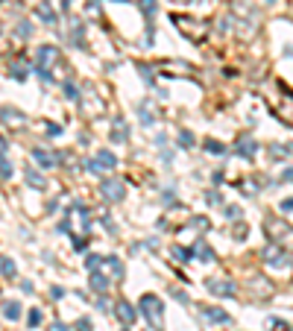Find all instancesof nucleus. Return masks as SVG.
Returning <instances> with one entry per match:
<instances>
[{
	"instance_id": "obj_1",
	"label": "nucleus",
	"mask_w": 293,
	"mask_h": 331,
	"mask_svg": "<svg viewBox=\"0 0 293 331\" xmlns=\"http://www.w3.org/2000/svg\"><path fill=\"white\" fill-rule=\"evenodd\" d=\"M138 308H141V317H144V320H147L156 331L164 329V323H162V320H164V302L156 296V293H144L141 302H138Z\"/></svg>"
},
{
	"instance_id": "obj_2",
	"label": "nucleus",
	"mask_w": 293,
	"mask_h": 331,
	"mask_svg": "<svg viewBox=\"0 0 293 331\" xmlns=\"http://www.w3.org/2000/svg\"><path fill=\"white\" fill-rule=\"evenodd\" d=\"M100 194H103L106 202H123V197H126V182L117 179V176H109V179L100 182Z\"/></svg>"
},
{
	"instance_id": "obj_3",
	"label": "nucleus",
	"mask_w": 293,
	"mask_h": 331,
	"mask_svg": "<svg viewBox=\"0 0 293 331\" xmlns=\"http://www.w3.org/2000/svg\"><path fill=\"white\" fill-rule=\"evenodd\" d=\"M261 258L270 267H291V252L282 249V243H267V246L261 249Z\"/></svg>"
},
{
	"instance_id": "obj_4",
	"label": "nucleus",
	"mask_w": 293,
	"mask_h": 331,
	"mask_svg": "<svg viewBox=\"0 0 293 331\" xmlns=\"http://www.w3.org/2000/svg\"><path fill=\"white\" fill-rule=\"evenodd\" d=\"M264 232H267V237H270V243H282L285 237H291V226L270 214V217L264 220Z\"/></svg>"
},
{
	"instance_id": "obj_5",
	"label": "nucleus",
	"mask_w": 293,
	"mask_h": 331,
	"mask_svg": "<svg viewBox=\"0 0 293 331\" xmlns=\"http://www.w3.org/2000/svg\"><path fill=\"white\" fill-rule=\"evenodd\" d=\"M117 167V156L112 153V150H97L94 153V159L88 162V170L91 173H100V170H115Z\"/></svg>"
},
{
	"instance_id": "obj_6",
	"label": "nucleus",
	"mask_w": 293,
	"mask_h": 331,
	"mask_svg": "<svg viewBox=\"0 0 293 331\" xmlns=\"http://www.w3.org/2000/svg\"><path fill=\"white\" fill-rule=\"evenodd\" d=\"M0 120H3L6 126L18 129V126H24V123H27V114H24L21 109H15V106H0Z\"/></svg>"
},
{
	"instance_id": "obj_7",
	"label": "nucleus",
	"mask_w": 293,
	"mask_h": 331,
	"mask_svg": "<svg viewBox=\"0 0 293 331\" xmlns=\"http://www.w3.org/2000/svg\"><path fill=\"white\" fill-rule=\"evenodd\" d=\"M56 62H59V50H56L53 44H44V47H38L35 67H41V70H50V65H56Z\"/></svg>"
},
{
	"instance_id": "obj_8",
	"label": "nucleus",
	"mask_w": 293,
	"mask_h": 331,
	"mask_svg": "<svg viewBox=\"0 0 293 331\" xmlns=\"http://www.w3.org/2000/svg\"><path fill=\"white\" fill-rule=\"evenodd\" d=\"M205 290L208 293H214V296H220V299H232L234 293H237V287L232 284V281H223V278H217V281H205Z\"/></svg>"
},
{
	"instance_id": "obj_9",
	"label": "nucleus",
	"mask_w": 293,
	"mask_h": 331,
	"mask_svg": "<svg viewBox=\"0 0 293 331\" xmlns=\"http://www.w3.org/2000/svg\"><path fill=\"white\" fill-rule=\"evenodd\" d=\"M138 117H141L144 126H153V123L159 120V106H156L153 100H141V103H138Z\"/></svg>"
},
{
	"instance_id": "obj_10",
	"label": "nucleus",
	"mask_w": 293,
	"mask_h": 331,
	"mask_svg": "<svg viewBox=\"0 0 293 331\" xmlns=\"http://www.w3.org/2000/svg\"><path fill=\"white\" fill-rule=\"evenodd\" d=\"M199 317L205 323H211V326H229L232 323V317L226 311H220V308H199Z\"/></svg>"
},
{
	"instance_id": "obj_11",
	"label": "nucleus",
	"mask_w": 293,
	"mask_h": 331,
	"mask_svg": "<svg viewBox=\"0 0 293 331\" xmlns=\"http://www.w3.org/2000/svg\"><path fill=\"white\" fill-rule=\"evenodd\" d=\"M115 314H117V320H120L123 326H132V323L138 320V308H135V305H129L126 299H120V302L115 305Z\"/></svg>"
},
{
	"instance_id": "obj_12",
	"label": "nucleus",
	"mask_w": 293,
	"mask_h": 331,
	"mask_svg": "<svg viewBox=\"0 0 293 331\" xmlns=\"http://www.w3.org/2000/svg\"><path fill=\"white\" fill-rule=\"evenodd\" d=\"M255 150H258V144H255V138H252V135H243V138L237 141V147H234V153H237V156H243V159H252V156H255Z\"/></svg>"
},
{
	"instance_id": "obj_13",
	"label": "nucleus",
	"mask_w": 293,
	"mask_h": 331,
	"mask_svg": "<svg viewBox=\"0 0 293 331\" xmlns=\"http://www.w3.org/2000/svg\"><path fill=\"white\" fill-rule=\"evenodd\" d=\"M24 182H27L30 188H35V191H47V179H44L38 170H33V167L24 170Z\"/></svg>"
},
{
	"instance_id": "obj_14",
	"label": "nucleus",
	"mask_w": 293,
	"mask_h": 331,
	"mask_svg": "<svg viewBox=\"0 0 293 331\" xmlns=\"http://www.w3.org/2000/svg\"><path fill=\"white\" fill-rule=\"evenodd\" d=\"M191 252H194V255L199 258V261H202V264L214 261V252H211V246L205 243V237H196V243H194V249H191Z\"/></svg>"
},
{
	"instance_id": "obj_15",
	"label": "nucleus",
	"mask_w": 293,
	"mask_h": 331,
	"mask_svg": "<svg viewBox=\"0 0 293 331\" xmlns=\"http://www.w3.org/2000/svg\"><path fill=\"white\" fill-rule=\"evenodd\" d=\"M33 159L38 162V167H44V170L56 167V156H53V153H47V150H41V147H35V150H33Z\"/></svg>"
},
{
	"instance_id": "obj_16",
	"label": "nucleus",
	"mask_w": 293,
	"mask_h": 331,
	"mask_svg": "<svg viewBox=\"0 0 293 331\" xmlns=\"http://www.w3.org/2000/svg\"><path fill=\"white\" fill-rule=\"evenodd\" d=\"M112 141H115V144H126V141H129V126H126L120 117H117L115 126H112Z\"/></svg>"
},
{
	"instance_id": "obj_17",
	"label": "nucleus",
	"mask_w": 293,
	"mask_h": 331,
	"mask_svg": "<svg viewBox=\"0 0 293 331\" xmlns=\"http://www.w3.org/2000/svg\"><path fill=\"white\" fill-rule=\"evenodd\" d=\"M88 284H91V290H97V293H106V290H109V278H106L100 270L91 273V281H88Z\"/></svg>"
},
{
	"instance_id": "obj_18",
	"label": "nucleus",
	"mask_w": 293,
	"mask_h": 331,
	"mask_svg": "<svg viewBox=\"0 0 293 331\" xmlns=\"http://www.w3.org/2000/svg\"><path fill=\"white\" fill-rule=\"evenodd\" d=\"M106 267H109V273L115 276V278H123V261L117 258V255H109V258H103Z\"/></svg>"
},
{
	"instance_id": "obj_19",
	"label": "nucleus",
	"mask_w": 293,
	"mask_h": 331,
	"mask_svg": "<svg viewBox=\"0 0 293 331\" xmlns=\"http://www.w3.org/2000/svg\"><path fill=\"white\" fill-rule=\"evenodd\" d=\"M138 6H141V12L147 15V24L153 27V18H156V12H159V3H156V0H138Z\"/></svg>"
},
{
	"instance_id": "obj_20",
	"label": "nucleus",
	"mask_w": 293,
	"mask_h": 331,
	"mask_svg": "<svg viewBox=\"0 0 293 331\" xmlns=\"http://www.w3.org/2000/svg\"><path fill=\"white\" fill-rule=\"evenodd\" d=\"M0 276L3 278H15L18 276V267H15L12 258H0Z\"/></svg>"
},
{
	"instance_id": "obj_21",
	"label": "nucleus",
	"mask_w": 293,
	"mask_h": 331,
	"mask_svg": "<svg viewBox=\"0 0 293 331\" xmlns=\"http://www.w3.org/2000/svg\"><path fill=\"white\" fill-rule=\"evenodd\" d=\"M3 317L6 320H21V302H6L3 305Z\"/></svg>"
},
{
	"instance_id": "obj_22",
	"label": "nucleus",
	"mask_w": 293,
	"mask_h": 331,
	"mask_svg": "<svg viewBox=\"0 0 293 331\" xmlns=\"http://www.w3.org/2000/svg\"><path fill=\"white\" fill-rule=\"evenodd\" d=\"M170 252H173V258H176L179 264H188V261L194 258V252H191V249H185V246H173Z\"/></svg>"
},
{
	"instance_id": "obj_23",
	"label": "nucleus",
	"mask_w": 293,
	"mask_h": 331,
	"mask_svg": "<svg viewBox=\"0 0 293 331\" xmlns=\"http://www.w3.org/2000/svg\"><path fill=\"white\" fill-rule=\"evenodd\" d=\"M38 18H41L44 24H50V27L56 24V12H53L50 6H38Z\"/></svg>"
},
{
	"instance_id": "obj_24",
	"label": "nucleus",
	"mask_w": 293,
	"mask_h": 331,
	"mask_svg": "<svg viewBox=\"0 0 293 331\" xmlns=\"http://www.w3.org/2000/svg\"><path fill=\"white\" fill-rule=\"evenodd\" d=\"M205 153H211V156H226V147L220 144V141H205Z\"/></svg>"
},
{
	"instance_id": "obj_25",
	"label": "nucleus",
	"mask_w": 293,
	"mask_h": 331,
	"mask_svg": "<svg viewBox=\"0 0 293 331\" xmlns=\"http://www.w3.org/2000/svg\"><path fill=\"white\" fill-rule=\"evenodd\" d=\"M194 132H188V129H182V132H179V147H182V150H191V147H194Z\"/></svg>"
},
{
	"instance_id": "obj_26",
	"label": "nucleus",
	"mask_w": 293,
	"mask_h": 331,
	"mask_svg": "<svg viewBox=\"0 0 293 331\" xmlns=\"http://www.w3.org/2000/svg\"><path fill=\"white\" fill-rule=\"evenodd\" d=\"M15 35H18V38H24V41H27V38H30V35H33V24H30V21H21V24H18V30H15Z\"/></svg>"
},
{
	"instance_id": "obj_27",
	"label": "nucleus",
	"mask_w": 293,
	"mask_h": 331,
	"mask_svg": "<svg viewBox=\"0 0 293 331\" xmlns=\"http://www.w3.org/2000/svg\"><path fill=\"white\" fill-rule=\"evenodd\" d=\"M252 284H255V293L261 290V296H270V293H273V287H270V281H267V278H255Z\"/></svg>"
},
{
	"instance_id": "obj_28",
	"label": "nucleus",
	"mask_w": 293,
	"mask_h": 331,
	"mask_svg": "<svg viewBox=\"0 0 293 331\" xmlns=\"http://www.w3.org/2000/svg\"><path fill=\"white\" fill-rule=\"evenodd\" d=\"M85 267H88L91 273H94V270H100V267H103V255H97V252H91V255L85 258Z\"/></svg>"
},
{
	"instance_id": "obj_29",
	"label": "nucleus",
	"mask_w": 293,
	"mask_h": 331,
	"mask_svg": "<svg viewBox=\"0 0 293 331\" xmlns=\"http://www.w3.org/2000/svg\"><path fill=\"white\" fill-rule=\"evenodd\" d=\"M27 326H30V329H38V326H41V311H38V308H33V311H30Z\"/></svg>"
},
{
	"instance_id": "obj_30",
	"label": "nucleus",
	"mask_w": 293,
	"mask_h": 331,
	"mask_svg": "<svg viewBox=\"0 0 293 331\" xmlns=\"http://www.w3.org/2000/svg\"><path fill=\"white\" fill-rule=\"evenodd\" d=\"M65 94H67V100H73V103H79V88H76V85H73L70 79H67V82H65Z\"/></svg>"
},
{
	"instance_id": "obj_31",
	"label": "nucleus",
	"mask_w": 293,
	"mask_h": 331,
	"mask_svg": "<svg viewBox=\"0 0 293 331\" xmlns=\"http://www.w3.org/2000/svg\"><path fill=\"white\" fill-rule=\"evenodd\" d=\"M188 226H191V229H202V232H205L211 223H208V217H191V223H188Z\"/></svg>"
},
{
	"instance_id": "obj_32",
	"label": "nucleus",
	"mask_w": 293,
	"mask_h": 331,
	"mask_svg": "<svg viewBox=\"0 0 293 331\" xmlns=\"http://www.w3.org/2000/svg\"><path fill=\"white\" fill-rule=\"evenodd\" d=\"M12 173H15V170H12V165H9L6 159H0V179L6 182V179H12Z\"/></svg>"
},
{
	"instance_id": "obj_33",
	"label": "nucleus",
	"mask_w": 293,
	"mask_h": 331,
	"mask_svg": "<svg viewBox=\"0 0 293 331\" xmlns=\"http://www.w3.org/2000/svg\"><path fill=\"white\" fill-rule=\"evenodd\" d=\"M170 296L176 299V302H182V305H191V296H188L185 290H179V287H173V290H170Z\"/></svg>"
},
{
	"instance_id": "obj_34",
	"label": "nucleus",
	"mask_w": 293,
	"mask_h": 331,
	"mask_svg": "<svg viewBox=\"0 0 293 331\" xmlns=\"http://www.w3.org/2000/svg\"><path fill=\"white\" fill-rule=\"evenodd\" d=\"M138 70H141L144 82H147V85H153V67H150V65H138Z\"/></svg>"
},
{
	"instance_id": "obj_35",
	"label": "nucleus",
	"mask_w": 293,
	"mask_h": 331,
	"mask_svg": "<svg viewBox=\"0 0 293 331\" xmlns=\"http://www.w3.org/2000/svg\"><path fill=\"white\" fill-rule=\"evenodd\" d=\"M205 202H208V205H220V202H223L220 191H208V194H205Z\"/></svg>"
},
{
	"instance_id": "obj_36",
	"label": "nucleus",
	"mask_w": 293,
	"mask_h": 331,
	"mask_svg": "<svg viewBox=\"0 0 293 331\" xmlns=\"http://www.w3.org/2000/svg\"><path fill=\"white\" fill-rule=\"evenodd\" d=\"M76 331H94L91 320H88V317H79V320H76Z\"/></svg>"
},
{
	"instance_id": "obj_37",
	"label": "nucleus",
	"mask_w": 293,
	"mask_h": 331,
	"mask_svg": "<svg viewBox=\"0 0 293 331\" xmlns=\"http://www.w3.org/2000/svg\"><path fill=\"white\" fill-rule=\"evenodd\" d=\"M291 153V147H270V156L273 159H282V156H288Z\"/></svg>"
},
{
	"instance_id": "obj_38",
	"label": "nucleus",
	"mask_w": 293,
	"mask_h": 331,
	"mask_svg": "<svg viewBox=\"0 0 293 331\" xmlns=\"http://www.w3.org/2000/svg\"><path fill=\"white\" fill-rule=\"evenodd\" d=\"M270 326H273V331H291V323H288V320H273Z\"/></svg>"
},
{
	"instance_id": "obj_39",
	"label": "nucleus",
	"mask_w": 293,
	"mask_h": 331,
	"mask_svg": "<svg viewBox=\"0 0 293 331\" xmlns=\"http://www.w3.org/2000/svg\"><path fill=\"white\" fill-rule=\"evenodd\" d=\"M240 214H243V211H240L237 205H229V208H226V217H229V220H240Z\"/></svg>"
},
{
	"instance_id": "obj_40",
	"label": "nucleus",
	"mask_w": 293,
	"mask_h": 331,
	"mask_svg": "<svg viewBox=\"0 0 293 331\" xmlns=\"http://www.w3.org/2000/svg\"><path fill=\"white\" fill-rule=\"evenodd\" d=\"M12 76H15L18 82H24V79H27V67H12Z\"/></svg>"
},
{
	"instance_id": "obj_41",
	"label": "nucleus",
	"mask_w": 293,
	"mask_h": 331,
	"mask_svg": "<svg viewBox=\"0 0 293 331\" xmlns=\"http://www.w3.org/2000/svg\"><path fill=\"white\" fill-rule=\"evenodd\" d=\"M44 132L56 138V135H62V126H56V123H47V126H44Z\"/></svg>"
},
{
	"instance_id": "obj_42",
	"label": "nucleus",
	"mask_w": 293,
	"mask_h": 331,
	"mask_svg": "<svg viewBox=\"0 0 293 331\" xmlns=\"http://www.w3.org/2000/svg\"><path fill=\"white\" fill-rule=\"evenodd\" d=\"M35 73H38L44 82H53V73H50V70H41V67H35Z\"/></svg>"
},
{
	"instance_id": "obj_43",
	"label": "nucleus",
	"mask_w": 293,
	"mask_h": 331,
	"mask_svg": "<svg viewBox=\"0 0 293 331\" xmlns=\"http://www.w3.org/2000/svg\"><path fill=\"white\" fill-rule=\"evenodd\" d=\"M103 226H106V229H109L112 234L117 232V226H115V223H112V217H106V214H103Z\"/></svg>"
},
{
	"instance_id": "obj_44",
	"label": "nucleus",
	"mask_w": 293,
	"mask_h": 331,
	"mask_svg": "<svg viewBox=\"0 0 293 331\" xmlns=\"http://www.w3.org/2000/svg\"><path fill=\"white\" fill-rule=\"evenodd\" d=\"M237 240H246V226L237 220Z\"/></svg>"
},
{
	"instance_id": "obj_45",
	"label": "nucleus",
	"mask_w": 293,
	"mask_h": 331,
	"mask_svg": "<svg viewBox=\"0 0 293 331\" xmlns=\"http://www.w3.org/2000/svg\"><path fill=\"white\" fill-rule=\"evenodd\" d=\"M50 296H53V299H62V296H65V287H50Z\"/></svg>"
},
{
	"instance_id": "obj_46",
	"label": "nucleus",
	"mask_w": 293,
	"mask_h": 331,
	"mask_svg": "<svg viewBox=\"0 0 293 331\" xmlns=\"http://www.w3.org/2000/svg\"><path fill=\"white\" fill-rule=\"evenodd\" d=\"M85 246H88V240H85V237H76V240H73V249H85Z\"/></svg>"
},
{
	"instance_id": "obj_47",
	"label": "nucleus",
	"mask_w": 293,
	"mask_h": 331,
	"mask_svg": "<svg viewBox=\"0 0 293 331\" xmlns=\"http://www.w3.org/2000/svg\"><path fill=\"white\" fill-rule=\"evenodd\" d=\"M291 208H293V202H291V197H288L285 202H282V211H285V214H291Z\"/></svg>"
},
{
	"instance_id": "obj_48",
	"label": "nucleus",
	"mask_w": 293,
	"mask_h": 331,
	"mask_svg": "<svg viewBox=\"0 0 293 331\" xmlns=\"http://www.w3.org/2000/svg\"><path fill=\"white\" fill-rule=\"evenodd\" d=\"M6 150H9V144H6V138H0V159L6 156Z\"/></svg>"
},
{
	"instance_id": "obj_49",
	"label": "nucleus",
	"mask_w": 293,
	"mask_h": 331,
	"mask_svg": "<svg viewBox=\"0 0 293 331\" xmlns=\"http://www.w3.org/2000/svg\"><path fill=\"white\" fill-rule=\"evenodd\" d=\"M50 331H67V326H65V323H53V326H50Z\"/></svg>"
},
{
	"instance_id": "obj_50",
	"label": "nucleus",
	"mask_w": 293,
	"mask_h": 331,
	"mask_svg": "<svg viewBox=\"0 0 293 331\" xmlns=\"http://www.w3.org/2000/svg\"><path fill=\"white\" fill-rule=\"evenodd\" d=\"M97 308H100V311H109V302H106V299L100 296V299H97Z\"/></svg>"
},
{
	"instance_id": "obj_51",
	"label": "nucleus",
	"mask_w": 293,
	"mask_h": 331,
	"mask_svg": "<svg viewBox=\"0 0 293 331\" xmlns=\"http://www.w3.org/2000/svg\"><path fill=\"white\" fill-rule=\"evenodd\" d=\"M173 3H188V0H173Z\"/></svg>"
}]
</instances>
